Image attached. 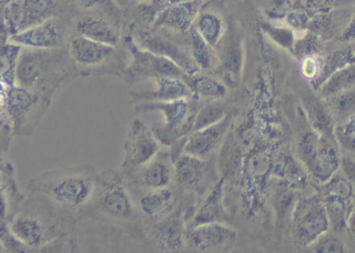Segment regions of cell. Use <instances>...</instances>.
I'll use <instances>...</instances> for the list:
<instances>
[{
    "instance_id": "9a60e30c",
    "label": "cell",
    "mask_w": 355,
    "mask_h": 253,
    "mask_svg": "<svg viewBox=\"0 0 355 253\" xmlns=\"http://www.w3.org/2000/svg\"><path fill=\"white\" fill-rule=\"evenodd\" d=\"M135 39L143 49L161 57L167 58L178 64L187 74L200 71L191 55L166 37L148 32H139L138 36Z\"/></svg>"
},
{
    "instance_id": "9c48e42d",
    "label": "cell",
    "mask_w": 355,
    "mask_h": 253,
    "mask_svg": "<svg viewBox=\"0 0 355 253\" xmlns=\"http://www.w3.org/2000/svg\"><path fill=\"white\" fill-rule=\"evenodd\" d=\"M97 184L101 191L96 207L101 213L119 221L132 219L134 203L118 173L105 172L97 178Z\"/></svg>"
},
{
    "instance_id": "52a82bcc",
    "label": "cell",
    "mask_w": 355,
    "mask_h": 253,
    "mask_svg": "<svg viewBox=\"0 0 355 253\" xmlns=\"http://www.w3.org/2000/svg\"><path fill=\"white\" fill-rule=\"evenodd\" d=\"M329 229L323 199L311 196L296 203L293 211V236L297 244L311 247Z\"/></svg>"
},
{
    "instance_id": "1f68e13d",
    "label": "cell",
    "mask_w": 355,
    "mask_h": 253,
    "mask_svg": "<svg viewBox=\"0 0 355 253\" xmlns=\"http://www.w3.org/2000/svg\"><path fill=\"white\" fill-rule=\"evenodd\" d=\"M1 197H3V223L9 222L12 205H19L24 196L18 190L15 180V170L10 162L1 167ZM8 224V223H7Z\"/></svg>"
},
{
    "instance_id": "7402d4cb",
    "label": "cell",
    "mask_w": 355,
    "mask_h": 253,
    "mask_svg": "<svg viewBox=\"0 0 355 253\" xmlns=\"http://www.w3.org/2000/svg\"><path fill=\"white\" fill-rule=\"evenodd\" d=\"M205 176V164L201 157L182 153L174 161V178L186 190H196Z\"/></svg>"
},
{
    "instance_id": "e0dca14e",
    "label": "cell",
    "mask_w": 355,
    "mask_h": 253,
    "mask_svg": "<svg viewBox=\"0 0 355 253\" xmlns=\"http://www.w3.org/2000/svg\"><path fill=\"white\" fill-rule=\"evenodd\" d=\"M116 47L91 40L86 37H74L69 43V57L76 65L96 67L114 57Z\"/></svg>"
},
{
    "instance_id": "d590c367",
    "label": "cell",
    "mask_w": 355,
    "mask_h": 253,
    "mask_svg": "<svg viewBox=\"0 0 355 253\" xmlns=\"http://www.w3.org/2000/svg\"><path fill=\"white\" fill-rule=\"evenodd\" d=\"M274 173L282 178L284 182L296 189L306 182V170L297 163L291 155H282L273 164Z\"/></svg>"
},
{
    "instance_id": "ab89813d",
    "label": "cell",
    "mask_w": 355,
    "mask_h": 253,
    "mask_svg": "<svg viewBox=\"0 0 355 253\" xmlns=\"http://www.w3.org/2000/svg\"><path fill=\"white\" fill-rule=\"evenodd\" d=\"M296 193L293 186H288L286 182H282L277 188L275 189L273 196L274 209L276 211V216L279 221H282L286 217L291 209H295L297 201Z\"/></svg>"
},
{
    "instance_id": "836d02e7",
    "label": "cell",
    "mask_w": 355,
    "mask_h": 253,
    "mask_svg": "<svg viewBox=\"0 0 355 253\" xmlns=\"http://www.w3.org/2000/svg\"><path fill=\"white\" fill-rule=\"evenodd\" d=\"M329 107L336 123H348L355 119V87L324 99Z\"/></svg>"
},
{
    "instance_id": "603a6c76",
    "label": "cell",
    "mask_w": 355,
    "mask_h": 253,
    "mask_svg": "<svg viewBox=\"0 0 355 253\" xmlns=\"http://www.w3.org/2000/svg\"><path fill=\"white\" fill-rule=\"evenodd\" d=\"M10 232L26 248H42L46 244V228L40 220L30 216L14 218L9 225Z\"/></svg>"
},
{
    "instance_id": "ac0fdd59",
    "label": "cell",
    "mask_w": 355,
    "mask_h": 253,
    "mask_svg": "<svg viewBox=\"0 0 355 253\" xmlns=\"http://www.w3.org/2000/svg\"><path fill=\"white\" fill-rule=\"evenodd\" d=\"M139 170L140 186L150 190L168 188L174 178L173 155L169 151H159L149 163Z\"/></svg>"
},
{
    "instance_id": "83f0119b",
    "label": "cell",
    "mask_w": 355,
    "mask_h": 253,
    "mask_svg": "<svg viewBox=\"0 0 355 253\" xmlns=\"http://www.w3.org/2000/svg\"><path fill=\"white\" fill-rule=\"evenodd\" d=\"M76 32L80 36L86 37L103 44L116 47L119 43V35L115 28L101 18H83L76 24Z\"/></svg>"
},
{
    "instance_id": "7bdbcfd3",
    "label": "cell",
    "mask_w": 355,
    "mask_h": 253,
    "mask_svg": "<svg viewBox=\"0 0 355 253\" xmlns=\"http://www.w3.org/2000/svg\"><path fill=\"white\" fill-rule=\"evenodd\" d=\"M303 6L313 17L340 8L355 6V0H303Z\"/></svg>"
},
{
    "instance_id": "4fadbf2b",
    "label": "cell",
    "mask_w": 355,
    "mask_h": 253,
    "mask_svg": "<svg viewBox=\"0 0 355 253\" xmlns=\"http://www.w3.org/2000/svg\"><path fill=\"white\" fill-rule=\"evenodd\" d=\"M64 30L53 18L21 30L8 40L32 49H57L63 42Z\"/></svg>"
},
{
    "instance_id": "2e32d148",
    "label": "cell",
    "mask_w": 355,
    "mask_h": 253,
    "mask_svg": "<svg viewBox=\"0 0 355 253\" xmlns=\"http://www.w3.org/2000/svg\"><path fill=\"white\" fill-rule=\"evenodd\" d=\"M184 213L182 209L159 222L153 230V241L157 248L166 252H180L187 242Z\"/></svg>"
},
{
    "instance_id": "7c38bea8",
    "label": "cell",
    "mask_w": 355,
    "mask_h": 253,
    "mask_svg": "<svg viewBox=\"0 0 355 253\" xmlns=\"http://www.w3.org/2000/svg\"><path fill=\"white\" fill-rule=\"evenodd\" d=\"M232 124V114H227L218 123L191 132L190 136L186 138L182 151L201 159L207 157L224 140Z\"/></svg>"
},
{
    "instance_id": "60d3db41",
    "label": "cell",
    "mask_w": 355,
    "mask_h": 253,
    "mask_svg": "<svg viewBox=\"0 0 355 253\" xmlns=\"http://www.w3.org/2000/svg\"><path fill=\"white\" fill-rule=\"evenodd\" d=\"M323 186L326 195H332L346 201H352L354 198V186L340 170Z\"/></svg>"
},
{
    "instance_id": "5b68a950",
    "label": "cell",
    "mask_w": 355,
    "mask_h": 253,
    "mask_svg": "<svg viewBox=\"0 0 355 253\" xmlns=\"http://www.w3.org/2000/svg\"><path fill=\"white\" fill-rule=\"evenodd\" d=\"M216 51L218 58L216 73L227 86H238L246 59L245 37L240 22L230 14L227 16L225 34L216 47Z\"/></svg>"
},
{
    "instance_id": "74e56055",
    "label": "cell",
    "mask_w": 355,
    "mask_h": 253,
    "mask_svg": "<svg viewBox=\"0 0 355 253\" xmlns=\"http://www.w3.org/2000/svg\"><path fill=\"white\" fill-rule=\"evenodd\" d=\"M22 46L11 42L5 43L1 51V82L3 87L16 86L18 61L21 55Z\"/></svg>"
},
{
    "instance_id": "b9f144b4",
    "label": "cell",
    "mask_w": 355,
    "mask_h": 253,
    "mask_svg": "<svg viewBox=\"0 0 355 253\" xmlns=\"http://www.w3.org/2000/svg\"><path fill=\"white\" fill-rule=\"evenodd\" d=\"M263 16L271 21L284 20L288 12L296 5L295 0H259Z\"/></svg>"
},
{
    "instance_id": "f6af8a7d",
    "label": "cell",
    "mask_w": 355,
    "mask_h": 253,
    "mask_svg": "<svg viewBox=\"0 0 355 253\" xmlns=\"http://www.w3.org/2000/svg\"><path fill=\"white\" fill-rule=\"evenodd\" d=\"M311 251L317 253H346L348 252L347 245L336 234L329 232L318 238L311 246Z\"/></svg>"
},
{
    "instance_id": "e575fe53",
    "label": "cell",
    "mask_w": 355,
    "mask_h": 253,
    "mask_svg": "<svg viewBox=\"0 0 355 253\" xmlns=\"http://www.w3.org/2000/svg\"><path fill=\"white\" fill-rule=\"evenodd\" d=\"M355 87V64L338 70L321 85L318 91L322 99L329 98L338 93Z\"/></svg>"
},
{
    "instance_id": "30bf717a",
    "label": "cell",
    "mask_w": 355,
    "mask_h": 253,
    "mask_svg": "<svg viewBox=\"0 0 355 253\" xmlns=\"http://www.w3.org/2000/svg\"><path fill=\"white\" fill-rule=\"evenodd\" d=\"M187 243L199 252H227L238 241V232L224 223L203 224L191 227Z\"/></svg>"
},
{
    "instance_id": "7dc6e473",
    "label": "cell",
    "mask_w": 355,
    "mask_h": 253,
    "mask_svg": "<svg viewBox=\"0 0 355 253\" xmlns=\"http://www.w3.org/2000/svg\"><path fill=\"white\" fill-rule=\"evenodd\" d=\"M338 42L344 45L355 44V11L352 17H351L350 21H349L348 26L345 28L343 34L340 35Z\"/></svg>"
},
{
    "instance_id": "5bb4252c",
    "label": "cell",
    "mask_w": 355,
    "mask_h": 253,
    "mask_svg": "<svg viewBox=\"0 0 355 253\" xmlns=\"http://www.w3.org/2000/svg\"><path fill=\"white\" fill-rule=\"evenodd\" d=\"M202 0H184L164 8L155 18V28H171L186 34L194 26Z\"/></svg>"
},
{
    "instance_id": "7a4b0ae2",
    "label": "cell",
    "mask_w": 355,
    "mask_h": 253,
    "mask_svg": "<svg viewBox=\"0 0 355 253\" xmlns=\"http://www.w3.org/2000/svg\"><path fill=\"white\" fill-rule=\"evenodd\" d=\"M202 107L199 99H180L168 103H151L138 105L136 111H159L164 114L165 120L162 123H155L151 126L153 134L159 142L165 146H174L184 141L194 128L195 120L199 110Z\"/></svg>"
},
{
    "instance_id": "ee69618b",
    "label": "cell",
    "mask_w": 355,
    "mask_h": 253,
    "mask_svg": "<svg viewBox=\"0 0 355 253\" xmlns=\"http://www.w3.org/2000/svg\"><path fill=\"white\" fill-rule=\"evenodd\" d=\"M313 16L305 9L303 3H297L284 17V21L286 26H290L295 32H305L309 30Z\"/></svg>"
},
{
    "instance_id": "ffe728a7",
    "label": "cell",
    "mask_w": 355,
    "mask_h": 253,
    "mask_svg": "<svg viewBox=\"0 0 355 253\" xmlns=\"http://www.w3.org/2000/svg\"><path fill=\"white\" fill-rule=\"evenodd\" d=\"M226 178L222 177L211 189L207 198L201 203L197 213L193 218L192 226L203 225V224L225 223L228 216L224 207V189Z\"/></svg>"
},
{
    "instance_id": "f907efd6",
    "label": "cell",
    "mask_w": 355,
    "mask_h": 253,
    "mask_svg": "<svg viewBox=\"0 0 355 253\" xmlns=\"http://www.w3.org/2000/svg\"><path fill=\"white\" fill-rule=\"evenodd\" d=\"M76 3L85 9H89V8L94 7L99 0H76Z\"/></svg>"
},
{
    "instance_id": "f1b7e54d",
    "label": "cell",
    "mask_w": 355,
    "mask_h": 253,
    "mask_svg": "<svg viewBox=\"0 0 355 253\" xmlns=\"http://www.w3.org/2000/svg\"><path fill=\"white\" fill-rule=\"evenodd\" d=\"M190 55L200 71H215L217 67V51L209 45L194 28L189 32Z\"/></svg>"
},
{
    "instance_id": "f546056e",
    "label": "cell",
    "mask_w": 355,
    "mask_h": 253,
    "mask_svg": "<svg viewBox=\"0 0 355 253\" xmlns=\"http://www.w3.org/2000/svg\"><path fill=\"white\" fill-rule=\"evenodd\" d=\"M55 0H22V22L20 32L51 19L55 15Z\"/></svg>"
},
{
    "instance_id": "bcb514c9",
    "label": "cell",
    "mask_w": 355,
    "mask_h": 253,
    "mask_svg": "<svg viewBox=\"0 0 355 253\" xmlns=\"http://www.w3.org/2000/svg\"><path fill=\"white\" fill-rule=\"evenodd\" d=\"M299 60H300L299 70L301 76L311 82H315L323 67V55L318 53V55H305Z\"/></svg>"
},
{
    "instance_id": "8992f818",
    "label": "cell",
    "mask_w": 355,
    "mask_h": 253,
    "mask_svg": "<svg viewBox=\"0 0 355 253\" xmlns=\"http://www.w3.org/2000/svg\"><path fill=\"white\" fill-rule=\"evenodd\" d=\"M124 44L132 57V62L124 71V80L128 85L139 84L147 80H157L164 76L184 78L186 72L178 64L143 49L134 37L126 36Z\"/></svg>"
},
{
    "instance_id": "8d00e7d4",
    "label": "cell",
    "mask_w": 355,
    "mask_h": 253,
    "mask_svg": "<svg viewBox=\"0 0 355 253\" xmlns=\"http://www.w3.org/2000/svg\"><path fill=\"white\" fill-rule=\"evenodd\" d=\"M326 213L329 220L330 228L334 232H342L347 229V222L351 211V201H346L332 195H326L323 197Z\"/></svg>"
},
{
    "instance_id": "4dcf8cb0",
    "label": "cell",
    "mask_w": 355,
    "mask_h": 253,
    "mask_svg": "<svg viewBox=\"0 0 355 253\" xmlns=\"http://www.w3.org/2000/svg\"><path fill=\"white\" fill-rule=\"evenodd\" d=\"M355 64V51L352 45H346L340 49H334L326 55H323V67L321 73L315 82H311L315 90L332 74L347 66Z\"/></svg>"
},
{
    "instance_id": "cb8c5ba5",
    "label": "cell",
    "mask_w": 355,
    "mask_h": 253,
    "mask_svg": "<svg viewBox=\"0 0 355 253\" xmlns=\"http://www.w3.org/2000/svg\"><path fill=\"white\" fill-rule=\"evenodd\" d=\"M184 80L192 91L193 96L199 101H223L227 96V85L202 71L186 73Z\"/></svg>"
},
{
    "instance_id": "d6a6232c",
    "label": "cell",
    "mask_w": 355,
    "mask_h": 253,
    "mask_svg": "<svg viewBox=\"0 0 355 253\" xmlns=\"http://www.w3.org/2000/svg\"><path fill=\"white\" fill-rule=\"evenodd\" d=\"M259 26L263 30L268 40L271 41L276 46L280 47L284 51H288L290 53H294L295 45L297 42V34L293 28L286 26H277L272 24L271 20L267 18H263V15L259 14Z\"/></svg>"
},
{
    "instance_id": "d6986e66",
    "label": "cell",
    "mask_w": 355,
    "mask_h": 253,
    "mask_svg": "<svg viewBox=\"0 0 355 253\" xmlns=\"http://www.w3.org/2000/svg\"><path fill=\"white\" fill-rule=\"evenodd\" d=\"M355 11V6L340 8L329 13L315 16L311 19L309 30L317 34L324 42L328 40L336 41L348 26Z\"/></svg>"
},
{
    "instance_id": "4316f807",
    "label": "cell",
    "mask_w": 355,
    "mask_h": 253,
    "mask_svg": "<svg viewBox=\"0 0 355 253\" xmlns=\"http://www.w3.org/2000/svg\"><path fill=\"white\" fill-rule=\"evenodd\" d=\"M304 99L305 111H306L307 118L313 126V130L326 138L336 141L334 139L336 120H334V115H332L327 103L324 99L323 101H320L313 97Z\"/></svg>"
},
{
    "instance_id": "484cf974",
    "label": "cell",
    "mask_w": 355,
    "mask_h": 253,
    "mask_svg": "<svg viewBox=\"0 0 355 253\" xmlns=\"http://www.w3.org/2000/svg\"><path fill=\"white\" fill-rule=\"evenodd\" d=\"M193 28L209 45L216 49L227 28V16L224 17L219 12L205 9L202 6Z\"/></svg>"
},
{
    "instance_id": "8fae6325",
    "label": "cell",
    "mask_w": 355,
    "mask_h": 253,
    "mask_svg": "<svg viewBox=\"0 0 355 253\" xmlns=\"http://www.w3.org/2000/svg\"><path fill=\"white\" fill-rule=\"evenodd\" d=\"M340 157L334 140L323 137L319 146L302 162L307 174L315 182L324 184L340 169Z\"/></svg>"
},
{
    "instance_id": "f35d334b",
    "label": "cell",
    "mask_w": 355,
    "mask_h": 253,
    "mask_svg": "<svg viewBox=\"0 0 355 253\" xmlns=\"http://www.w3.org/2000/svg\"><path fill=\"white\" fill-rule=\"evenodd\" d=\"M226 115H227V107H226V105L223 101H209L207 105H202L200 110H199L196 120H195L193 132L202 130V128H207V126L218 123Z\"/></svg>"
},
{
    "instance_id": "3957f363",
    "label": "cell",
    "mask_w": 355,
    "mask_h": 253,
    "mask_svg": "<svg viewBox=\"0 0 355 253\" xmlns=\"http://www.w3.org/2000/svg\"><path fill=\"white\" fill-rule=\"evenodd\" d=\"M65 66V57L57 49H30L20 55L16 71L17 84L33 91L42 84L44 88L49 84L57 86L64 80L63 76L57 73Z\"/></svg>"
},
{
    "instance_id": "277c9868",
    "label": "cell",
    "mask_w": 355,
    "mask_h": 253,
    "mask_svg": "<svg viewBox=\"0 0 355 253\" xmlns=\"http://www.w3.org/2000/svg\"><path fill=\"white\" fill-rule=\"evenodd\" d=\"M51 103V98L24 87H3V110L13 122L14 134H24L34 130Z\"/></svg>"
},
{
    "instance_id": "6da1fadb",
    "label": "cell",
    "mask_w": 355,
    "mask_h": 253,
    "mask_svg": "<svg viewBox=\"0 0 355 253\" xmlns=\"http://www.w3.org/2000/svg\"><path fill=\"white\" fill-rule=\"evenodd\" d=\"M97 177L88 166L51 170L33 178L28 188L72 209L90 202L96 190Z\"/></svg>"
},
{
    "instance_id": "d4e9b609",
    "label": "cell",
    "mask_w": 355,
    "mask_h": 253,
    "mask_svg": "<svg viewBox=\"0 0 355 253\" xmlns=\"http://www.w3.org/2000/svg\"><path fill=\"white\" fill-rule=\"evenodd\" d=\"M175 199L169 188L155 189L141 197L139 201L143 213L153 221L162 220L171 215L174 211Z\"/></svg>"
},
{
    "instance_id": "681fc988",
    "label": "cell",
    "mask_w": 355,
    "mask_h": 253,
    "mask_svg": "<svg viewBox=\"0 0 355 253\" xmlns=\"http://www.w3.org/2000/svg\"><path fill=\"white\" fill-rule=\"evenodd\" d=\"M347 229L350 232L353 238H355V207H353L352 211H351L350 216H349L348 222H347Z\"/></svg>"
},
{
    "instance_id": "c3c4849f",
    "label": "cell",
    "mask_w": 355,
    "mask_h": 253,
    "mask_svg": "<svg viewBox=\"0 0 355 253\" xmlns=\"http://www.w3.org/2000/svg\"><path fill=\"white\" fill-rule=\"evenodd\" d=\"M340 171L350 180L355 188V159L349 157H343L340 161Z\"/></svg>"
},
{
    "instance_id": "44dd1931",
    "label": "cell",
    "mask_w": 355,
    "mask_h": 253,
    "mask_svg": "<svg viewBox=\"0 0 355 253\" xmlns=\"http://www.w3.org/2000/svg\"><path fill=\"white\" fill-rule=\"evenodd\" d=\"M157 88L153 92L130 93L135 101H155L161 103L192 98V91L182 78L164 76L155 80Z\"/></svg>"
},
{
    "instance_id": "ba28073f",
    "label": "cell",
    "mask_w": 355,
    "mask_h": 253,
    "mask_svg": "<svg viewBox=\"0 0 355 253\" xmlns=\"http://www.w3.org/2000/svg\"><path fill=\"white\" fill-rule=\"evenodd\" d=\"M159 144L151 128L142 120L135 119L124 140L121 169L126 172L140 169L157 155Z\"/></svg>"
}]
</instances>
